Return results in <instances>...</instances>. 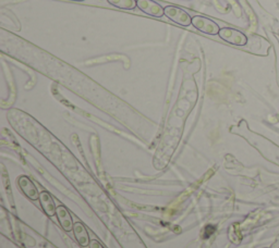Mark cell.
Returning <instances> with one entry per match:
<instances>
[{
    "label": "cell",
    "instance_id": "1",
    "mask_svg": "<svg viewBox=\"0 0 279 248\" xmlns=\"http://www.w3.org/2000/svg\"><path fill=\"white\" fill-rule=\"evenodd\" d=\"M165 16L179 26H189L192 24V18L183 9L176 7V6H167L164 8Z\"/></svg>",
    "mask_w": 279,
    "mask_h": 248
},
{
    "label": "cell",
    "instance_id": "2",
    "mask_svg": "<svg viewBox=\"0 0 279 248\" xmlns=\"http://www.w3.org/2000/svg\"><path fill=\"white\" fill-rule=\"evenodd\" d=\"M192 26L200 30V32L207 35H218L220 30L218 24L216 22L201 16H195L192 18Z\"/></svg>",
    "mask_w": 279,
    "mask_h": 248
},
{
    "label": "cell",
    "instance_id": "3",
    "mask_svg": "<svg viewBox=\"0 0 279 248\" xmlns=\"http://www.w3.org/2000/svg\"><path fill=\"white\" fill-rule=\"evenodd\" d=\"M218 36L222 40L235 46H244L247 42V37L242 32L231 28H220Z\"/></svg>",
    "mask_w": 279,
    "mask_h": 248
},
{
    "label": "cell",
    "instance_id": "4",
    "mask_svg": "<svg viewBox=\"0 0 279 248\" xmlns=\"http://www.w3.org/2000/svg\"><path fill=\"white\" fill-rule=\"evenodd\" d=\"M136 7L151 16L162 18L165 14L164 8L154 0H136Z\"/></svg>",
    "mask_w": 279,
    "mask_h": 248
},
{
    "label": "cell",
    "instance_id": "5",
    "mask_svg": "<svg viewBox=\"0 0 279 248\" xmlns=\"http://www.w3.org/2000/svg\"><path fill=\"white\" fill-rule=\"evenodd\" d=\"M18 184H19V186H20L23 194L28 196L30 200H40V195H39V192H37V188H35L33 182L31 181L28 176H21L20 178H19Z\"/></svg>",
    "mask_w": 279,
    "mask_h": 248
},
{
    "label": "cell",
    "instance_id": "6",
    "mask_svg": "<svg viewBox=\"0 0 279 248\" xmlns=\"http://www.w3.org/2000/svg\"><path fill=\"white\" fill-rule=\"evenodd\" d=\"M56 214H57V218L59 220L61 228H63L65 231L70 232L73 230L74 223L72 221L71 214L65 206H58L57 210H56Z\"/></svg>",
    "mask_w": 279,
    "mask_h": 248
},
{
    "label": "cell",
    "instance_id": "7",
    "mask_svg": "<svg viewBox=\"0 0 279 248\" xmlns=\"http://www.w3.org/2000/svg\"><path fill=\"white\" fill-rule=\"evenodd\" d=\"M73 232H74V236H76L78 243L86 247L88 245H90V238H89V233L86 231L85 226L82 224L81 222H76L74 223L73 226Z\"/></svg>",
    "mask_w": 279,
    "mask_h": 248
},
{
    "label": "cell",
    "instance_id": "8",
    "mask_svg": "<svg viewBox=\"0 0 279 248\" xmlns=\"http://www.w3.org/2000/svg\"><path fill=\"white\" fill-rule=\"evenodd\" d=\"M40 202L43 210H44L47 216H53L56 214V210H57V208L55 206V202L53 200L52 196L49 195L47 192H43V193L40 194Z\"/></svg>",
    "mask_w": 279,
    "mask_h": 248
},
{
    "label": "cell",
    "instance_id": "9",
    "mask_svg": "<svg viewBox=\"0 0 279 248\" xmlns=\"http://www.w3.org/2000/svg\"><path fill=\"white\" fill-rule=\"evenodd\" d=\"M114 7L122 10H132L136 7V0H107Z\"/></svg>",
    "mask_w": 279,
    "mask_h": 248
},
{
    "label": "cell",
    "instance_id": "10",
    "mask_svg": "<svg viewBox=\"0 0 279 248\" xmlns=\"http://www.w3.org/2000/svg\"><path fill=\"white\" fill-rule=\"evenodd\" d=\"M89 247H90V248H104V247L101 245V243H99V242L96 240H92L90 242Z\"/></svg>",
    "mask_w": 279,
    "mask_h": 248
},
{
    "label": "cell",
    "instance_id": "11",
    "mask_svg": "<svg viewBox=\"0 0 279 248\" xmlns=\"http://www.w3.org/2000/svg\"><path fill=\"white\" fill-rule=\"evenodd\" d=\"M214 231H215V228L213 226H206L205 228V235H204V238H207L208 236H210V235L214 233Z\"/></svg>",
    "mask_w": 279,
    "mask_h": 248
},
{
    "label": "cell",
    "instance_id": "12",
    "mask_svg": "<svg viewBox=\"0 0 279 248\" xmlns=\"http://www.w3.org/2000/svg\"><path fill=\"white\" fill-rule=\"evenodd\" d=\"M73 2H83V0H73Z\"/></svg>",
    "mask_w": 279,
    "mask_h": 248
},
{
    "label": "cell",
    "instance_id": "13",
    "mask_svg": "<svg viewBox=\"0 0 279 248\" xmlns=\"http://www.w3.org/2000/svg\"><path fill=\"white\" fill-rule=\"evenodd\" d=\"M278 34H279V32H278Z\"/></svg>",
    "mask_w": 279,
    "mask_h": 248
}]
</instances>
